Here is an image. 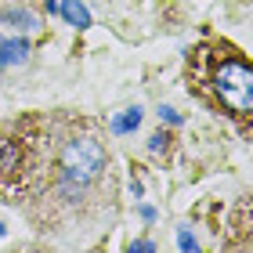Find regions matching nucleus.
<instances>
[{"label":"nucleus","mask_w":253,"mask_h":253,"mask_svg":"<svg viewBox=\"0 0 253 253\" xmlns=\"http://www.w3.org/2000/svg\"><path fill=\"white\" fill-rule=\"evenodd\" d=\"M130 253H156V243H130Z\"/></svg>","instance_id":"1a4fd4ad"},{"label":"nucleus","mask_w":253,"mask_h":253,"mask_svg":"<svg viewBox=\"0 0 253 253\" xmlns=\"http://www.w3.org/2000/svg\"><path fill=\"white\" fill-rule=\"evenodd\" d=\"M58 15L69 22V26H76V29H87V26H90V11L80 4V0H62V4H58Z\"/></svg>","instance_id":"f03ea898"},{"label":"nucleus","mask_w":253,"mask_h":253,"mask_svg":"<svg viewBox=\"0 0 253 253\" xmlns=\"http://www.w3.org/2000/svg\"><path fill=\"white\" fill-rule=\"evenodd\" d=\"M141 120H145V112L137 109V105H134V109H123L120 116L112 120V134H120V137H123V134H134L137 126H141Z\"/></svg>","instance_id":"20e7f679"},{"label":"nucleus","mask_w":253,"mask_h":253,"mask_svg":"<svg viewBox=\"0 0 253 253\" xmlns=\"http://www.w3.org/2000/svg\"><path fill=\"white\" fill-rule=\"evenodd\" d=\"M0 22H15V26H18L22 33L37 29V18H33L29 11H0Z\"/></svg>","instance_id":"39448f33"},{"label":"nucleus","mask_w":253,"mask_h":253,"mask_svg":"<svg viewBox=\"0 0 253 253\" xmlns=\"http://www.w3.org/2000/svg\"><path fill=\"white\" fill-rule=\"evenodd\" d=\"M0 235H4V224H0Z\"/></svg>","instance_id":"9d476101"},{"label":"nucleus","mask_w":253,"mask_h":253,"mask_svg":"<svg viewBox=\"0 0 253 253\" xmlns=\"http://www.w3.org/2000/svg\"><path fill=\"white\" fill-rule=\"evenodd\" d=\"M159 120H167L170 126H181V123H185V116H181V112H174L170 105H159Z\"/></svg>","instance_id":"423d86ee"},{"label":"nucleus","mask_w":253,"mask_h":253,"mask_svg":"<svg viewBox=\"0 0 253 253\" xmlns=\"http://www.w3.org/2000/svg\"><path fill=\"white\" fill-rule=\"evenodd\" d=\"M167 141H170L167 134H152V137H148V152H152V156H159V152H167Z\"/></svg>","instance_id":"0eeeda50"},{"label":"nucleus","mask_w":253,"mask_h":253,"mask_svg":"<svg viewBox=\"0 0 253 253\" xmlns=\"http://www.w3.org/2000/svg\"><path fill=\"white\" fill-rule=\"evenodd\" d=\"M188 80L213 112H224L246 134H253V65L243 62L232 47L203 43L188 58Z\"/></svg>","instance_id":"f257e3e1"},{"label":"nucleus","mask_w":253,"mask_h":253,"mask_svg":"<svg viewBox=\"0 0 253 253\" xmlns=\"http://www.w3.org/2000/svg\"><path fill=\"white\" fill-rule=\"evenodd\" d=\"M29 54L26 40H0V65H22Z\"/></svg>","instance_id":"7ed1b4c3"},{"label":"nucleus","mask_w":253,"mask_h":253,"mask_svg":"<svg viewBox=\"0 0 253 253\" xmlns=\"http://www.w3.org/2000/svg\"><path fill=\"white\" fill-rule=\"evenodd\" d=\"M177 246H181V250H195L199 243H195V235L188 232V228H177Z\"/></svg>","instance_id":"6e6552de"}]
</instances>
